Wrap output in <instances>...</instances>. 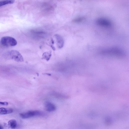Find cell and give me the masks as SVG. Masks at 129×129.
<instances>
[{
	"mask_svg": "<svg viewBox=\"0 0 129 129\" xmlns=\"http://www.w3.org/2000/svg\"><path fill=\"white\" fill-rule=\"evenodd\" d=\"M96 24L98 26L106 28H111L113 26L112 21L106 18L100 17L96 20Z\"/></svg>",
	"mask_w": 129,
	"mask_h": 129,
	"instance_id": "obj_1",
	"label": "cell"
},
{
	"mask_svg": "<svg viewBox=\"0 0 129 129\" xmlns=\"http://www.w3.org/2000/svg\"><path fill=\"white\" fill-rule=\"evenodd\" d=\"M6 58L17 62H22L24 61L23 57L21 54L15 50H11L8 52L6 54Z\"/></svg>",
	"mask_w": 129,
	"mask_h": 129,
	"instance_id": "obj_2",
	"label": "cell"
},
{
	"mask_svg": "<svg viewBox=\"0 0 129 129\" xmlns=\"http://www.w3.org/2000/svg\"><path fill=\"white\" fill-rule=\"evenodd\" d=\"M43 112L39 110H30L26 112L20 114L21 117L23 119H27L36 116L45 115Z\"/></svg>",
	"mask_w": 129,
	"mask_h": 129,
	"instance_id": "obj_3",
	"label": "cell"
},
{
	"mask_svg": "<svg viewBox=\"0 0 129 129\" xmlns=\"http://www.w3.org/2000/svg\"><path fill=\"white\" fill-rule=\"evenodd\" d=\"M0 43L2 45L5 46H14L17 44L15 39L9 36L3 37L1 39Z\"/></svg>",
	"mask_w": 129,
	"mask_h": 129,
	"instance_id": "obj_4",
	"label": "cell"
},
{
	"mask_svg": "<svg viewBox=\"0 0 129 129\" xmlns=\"http://www.w3.org/2000/svg\"><path fill=\"white\" fill-rule=\"evenodd\" d=\"M44 106L46 111L49 112H53L56 109V106L50 102H46L44 104Z\"/></svg>",
	"mask_w": 129,
	"mask_h": 129,
	"instance_id": "obj_5",
	"label": "cell"
},
{
	"mask_svg": "<svg viewBox=\"0 0 129 129\" xmlns=\"http://www.w3.org/2000/svg\"><path fill=\"white\" fill-rule=\"evenodd\" d=\"M51 2H46L43 5V10L45 12H48L53 10L54 7V5Z\"/></svg>",
	"mask_w": 129,
	"mask_h": 129,
	"instance_id": "obj_6",
	"label": "cell"
},
{
	"mask_svg": "<svg viewBox=\"0 0 129 129\" xmlns=\"http://www.w3.org/2000/svg\"><path fill=\"white\" fill-rule=\"evenodd\" d=\"M13 112V110L11 108H0V115L9 114L12 113Z\"/></svg>",
	"mask_w": 129,
	"mask_h": 129,
	"instance_id": "obj_7",
	"label": "cell"
},
{
	"mask_svg": "<svg viewBox=\"0 0 129 129\" xmlns=\"http://www.w3.org/2000/svg\"><path fill=\"white\" fill-rule=\"evenodd\" d=\"M32 33V35L35 37H36L37 38H42L44 37L46 34L45 32L42 31H40L36 30H33L31 31Z\"/></svg>",
	"mask_w": 129,
	"mask_h": 129,
	"instance_id": "obj_8",
	"label": "cell"
},
{
	"mask_svg": "<svg viewBox=\"0 0 129 129\" xmlns=\"http://www.w3.org/2000/svg\"><path fill=\"white\" fill-rule=\"evenodd\" d=\"M57 45L59 48H61L63 47L64 44L63 40L62 37L58 35H56Z\"/></svg>",
	"mask_w": 129,
	"mask_h": 129,
	"instance_id": "obj_9",
	"label": "cell"
},
{
	"mask_svg": "<svg viewBox=\"0 0 129 129\" xmlns=\"http://www.w3.org/2000/svg\"><path fill=\"white\" fill-rule=\"evenodd\" d=\"M9 127L12 129H15L17 127V123L16 121L14 119L9 121L8 123Z\"/></svg>",
	"mask_w": 129,
	"mask_h": 129,
	"instance_id": "obj_10",
	"label": "cell"
},
{
	"mask_svg": "<svg viewBox=\"0 0 129 129\" xmlns=\"http://www.w3.org/2000/svg\"><path fill=\"white\" fill-rule=\"evenodd\" d=\"M85 17L84 16H81L76 18L72 20V22L74 23H81L84 21Z\"/></svg>",
	"mask_w": 129,
	"mask_h": 129,
	"instance_id": "obj_11",
	"label": "cell"
},
{
	"mask_svg": "<svg viewBox=\"0 0 129 129\" xmlns=\"http://www.w3.org/2000/svg\"><path fill=\"white\" fill-rule=\"evenodd\" d=\"M15 1L13 0H7L0 1V7L9 4H13L14 3Z\"/></svg>",
	"mask_w": 129,
	"mask_h": 129,
	"instance_id": "obj_12",
	"label": "cell"
},
{
	"mask_svg": "<svg viewBox=\"0 0 129 129\" xmlns=\"http://www.w3.org/2000/svg\"><path fill=\"white\" fill-rule=\"evenodd\" d=\"M51 56V52H45L43 53V57L44 59L48 61L49 59Z\"/></svg>",
	"mask_w": 129,
	"mask_h": 129,
	"instance_id": "obj_13",
	"label": "cell"
},
{
	"mask_svg": "<svg viewBox=\"0 0 129 129\" xmlns=\"http://www.w3.org/2000/svg\"><path fill=\"white\" fill-rule=\"evenodd\" d=\"M0 104L4 105H7L8 104V103L7 102H0Z\"/></svg>",
	"mask_w": 129,
	"mask_h": 129,
	"instance_id": "obj_14",
	"label": "cell"
},
{
	"mask_svg": "<svg viewBox=\"0 0 129 129\" xmlns=\"http://www.w3.org/2000/svg\"><path fill=\"white\" fill-rule=\"evenodd\" d=\"M3 128L0 125V129H3Z\"/></svg>",
	"mask_w": 129,
	"mask_h": 129,
	"instance_id": "obj_15",
	"label": "cell"
}]
</instances>
